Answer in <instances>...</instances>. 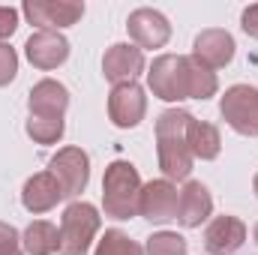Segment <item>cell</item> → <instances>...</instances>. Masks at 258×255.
Returning a JSON list of instances; mask_svg holds the SVG:
<instances>
[{"instance_id":"6da1fadb","label":"cell","mask_w":258,"mask_h":255,"mask_svg":"<svg viewBox=\"0 0 258 255\" xmlns=\"http://www.w3.org/2000/svg\"><path fill=\"white\" fill-rule=\"evenodd\" d=\"M195 117L186 108H168L156 117V159L165 180H186L192 171V150L186 141Z\"/></svg>"},{"instance_id":"7a4b0ae2","label":"cell","mask_w":258,"mask_h":255,"mask_svg":"<svg viewBox=\"0 0 258 255\" xmlns=\"http://www.w3.org/2000/svg\"><path fill=\"white\" fill-rule=\"evenodd\" d=\"M141 177L138 168L129 159H114L105 168L102 177V210L111 219H132L138 216V198H141Z\"/></svg>"},{"instance_id":"3957f363","label":"cell","mask_w":258,"mask_h":255,"mask_svg":"<svg viewBox=\"0 0 258 255\" xmlns=\"http://www.w3.org/2000/svg\"><path fill=\"white\" fill-rule=\"evenodd\" d=\"M102 228V216L87 201H72L60 216V252L57 255H84L93 237Z\"/></svg>"},{"instance_id":"277c9868","label":"cell","mask_w":258,"mask_h":255,"mask_svg":"<svg viewBox=\"0 0 258 255\" xmlns=\"http://www.w3.org/2000/svg\"><path fill=\"white\" fill-rule=\"evenodd\" d=\"M219 114L237 135H258V90L252 84H231L219 99Z\"/></svg>"},{"instance_id":"5b68a950","label":"cell","mask_w":258,"mask_h":255,"mask_svg":"<svg viewBox=\"0 0 258 255\" xmlns=\"http://www.w3.org/2000/svg\"><path fill=\"white\" fill-rule=\"evenodd\" d=\"M48 171L57 177L63 198H78L90 183V156L81 147H60L48 159Z\"/></svg>"},{"instance_id":"8992f818","label":"cell","mask_w":258,"mask_h":255,"mask_svg":"<svg viewBox=\"0 0 258 255\" xmlns=\"http://www.w3.org/2000/svg\"><path fill=\"white\" fill-rule=\"evenodd\" d=\"M147 87L162 102H180L186 99V72L183 54H159L147 69Z\"/></svg>"},{"instance_id":"52a82bcc","label":"cell","mask_w":258,"mask_h":255,"mask_svg":"<svg viewBox=\"0 0 258 255\" xmlns=\"http://www.w3.org/2000/svg\"><path fill=\"white\" fill-rule=\"evenodd\" d=\"M24 18L30 24H36L39 30H63L81 21L84 15V3L78 0H27L21 6Z\"/></svg>"},{"instance_id":"ba28073f","label":"cell","mask_w":258,"mask_h":255,"mask_svg":"<svg viewBox=\"0 0 258 255\" xmlns=\"http://www.w3.org/2000/svg\"><path fill=\"white\" fill-rule=\"evenodd\" d=\"M177 198H180V189L171 180H165V177L150 180L141 186L138 216H144L153 225H165V222L177 219Z\"/></svg>"},{"instance_id":"9c48e42d","label":"cell","mask_w":258,"mask_h":255,"mask_svg":"<svg viewBox=\"0 0 258 255\" xmlns=\"http://www.w3.org/2000/svg\"><path fill=\"white\" fill-rule=\"evenodd\" d=\"M147 114V96L138 81L114 84L108 93V117L117 129H135Z\"/></svg>"},{"instance_id":"30bf717a","label":"cell","mask_w":258,"mask_h":255,"mask_svg":"<svg viewBox=\"0 0 258 255\" xmlns=\"http://www.w3.org/2000/svg\"><path fill=\"white\" fill-rule=\"evenodd\" d=\"M126 30H129L132 45H138L141 51H144V48H162V45L171 39V24H168V18H165L159 9H147V6L129 12Z\"/></svg>"},{"instance_id":"8fae6325","label":"cell","mask_w":258,"mask_h":255,"mask_svg":"<svg viewBox=\"0 0 258 255\" xmlns=\"http://www.w3.org/2000/svg\"><path fill=\"white\" fill-rule=\"evenodd\" d=\"M24 54H27L30 66L51 72V69H57L69 60V39L57 30H36L24 42Z\"/></svg>"},{"instance_id":"7c38bea8","label":"cell","mask_w":258,"mask_h":255,"mask_svg":"<svg viewBox=\"0 0 258 255\" xmlns=\"http://www.w3.org/2000/svg\"><path fill=\"white\" fill-rule=\"evenodd\" d=\"M234 36L222 27H207L195 36L192 42V57L207 69H222L234 60Z\"/></svg>"},{"instance_id":"4fadbf2b","label":"cell","mask_w":258,"mask_h":255,"mask_svg":"<svg viewBox=\"0 0 258 255\" xmlns=\"http://www.w3.org/2000/svg\"><path fill=\"white\" fill-rule=\"evenodd\" d=\"M144 72V51L132 42H114L102 57V75L111 84L135 81Z\"/></svg>"},{"instance_id":"5bb4252c","label":"cell","mask_w":258,"mask_h":255,"mask_svg":"<svg viewBox=\"0 0 258 255\" xmlns=\"http://www.w3.org/2000/svg\"><path fill=\"white\" fill-rule=\"evenodd\" d=\"M246 243V225L237 216H216L210 219V225L204 228V249L210 255H234Z\"/></svg>"},{"instance_id":"9a60e30c","label":"cell","mask_w":258,"mask_h":255,"mask_svg":"<svg viewBox=\"0 0 258 255\" xmlns=\"http://www.w3.org/2000/svg\"><path fill=\"white\" fill-rule=\"evenodd\" d=\"M210 213H213L210 189L201 180H186L177 198V222L183 228H201V222H207Z\"/></svg>"},{"instance_id":"2e32d148","label":"cell","mask_w":258,"mask_h":255,"mask_svg":"<svg viewBox=\"0 0 258 255\" xmlns=\"http://www.w3.org/2000/svg\"><path fill=\"white\" fill-rule=\"evenodd\" d=\"M60 201H63V189H60V183H57V177L51 171H39V174L24 180L21 204H24L27 213H48Z\"/></svg>"},{"instance_id":"e0dca14e","label":"cell","mask_w":258,"mask_h":255,"mask_svg":"<svg viewBox=\"0 0 258 255\" xmlns=\"http://www.w3.org/2000/svg\"><path fill=\"white\" fill-rule=\"evenodd\" d=\"M27 108L33 117H63L69 108V90L54 78H42L30 87Z\"/></svg>"},{"instance_id":"ac0fdd59","label":"cell","mask_w":258,"mask_h":255,"mask_svg":"<svg viewBox=\"0 0 258 255\" xmlns=\"http://www.w3.org/2000/svg\"><path fill=\"white\" fill-rule=\"evenodd\" d=\"M21 246L27 255H57L60 252V231L48 219H33L21 234Z\"/></svg>"},{"instance_id":"d6986e66","label":"cell","mask_w":258,"mask_h":255,"mask_svg":"<svg viewBox=\"0 0 258 255\" xmlns=\"http://www.w3.org/2000/svg\"><path fill=\"white\" fill-rule=\"evenodd\" d=\"M183 72H186V99H210L219 90V78L213 69L201 66L192 54H183Z\"/></svg>"},{"instance_id":"ffe728a7","label":"cell","mask_w":258,"mask_h":255,"mask_svg":"<svg viewBox=\"0 0 258 255\" xmlns=\"http://www.w3.org/2000/svg\"><path fill=\"white\" fill-rule=\"evenodd\" d=\"M186 141H189L192 159H201V162H210V159H216V156H219V150H222L219 129L213 126V123H204V120H192V123H189Z\"/></svg>"},{"instance_id":"44dd1931","label":"cell","mask_w":258,"mask_h":255,"mask_svg":"<svg viewBox=\"0 0 258 255\" xmlns=\"http://www.w3.org/2000/svg\"><path fill=\"white\" fill-rule=\"evenodd\" d=\"M24 132L36 144H57L66 132V123H63V117H33L30 114L27 123H24Z\"/></svg>"},{"instance_id":"7402d4cb","label":"cell","mask_w":258,"mask_h":255,"mask_svg":"<svg viewBox=\"0 0 258 255\" xmlns=\"http://www.w3.org/2000/svg\"><path fill=\"white\" fill-rule=\"evenodd\" d=\"M93 255H144V246L138 240H132L126 231L120 228H108L102 234V240L96 243V252Z\"/></svg>"},{"instance_id":"603a6c76","label":"cell","mask_w":258,"mask_h":255,"mask_svg":"<svg viewBox=\"0 0 258 255\" xmlns=\"http://www.w3.org/2000/svg\"><path fill=\"white\" fill-rule=\"evenodd\" d=\"M144 255H186V240L177 231H156L147 237Z\"/></svg>"},{"instance_id":"cb8c5ba5","label":"cell","mask_w":258,"mask_h":255,"mask_svg":"<svg viewBox=\"0 0 258 255\" xmlns=\"http://www.w3.org/2000/svg\"><path fill=\"white\" fill-rule=\"evenodd\" d=\"M15 75H18V54L9 42H0V87L15 81Z\"/></svg>"},{"instance_id":"d4e9b609","label":"cell","mask_w":258,"mask_h":255,"mask_svg":"<svg viewBox=\"0 0 258 255\" xmlns=\"http://www.w3.org/2000/svg\"><path fill=\"white\" fill-rule=\"evenodd\" d=\"M0 255H24L21 234H18V228L9 225V222H0Z\"/></svg>"},{"instance_id":"484cf974","label":"cell","mask_w":258,"mask_h":255,"mask_svg":"<svg viewBox=\"0 0 258 255\" xmlns=\"http://www.w3.org/2000/svg\"><path fill=\"white\" fill-rule=\"evenodd\" d=\"M18 30V9L12 6H0V42L9 39Z\"/></svg>"},{"instance_id":"4316f807","label":"cell","mask_w":258,"mask_h":255,"mask_svg":"<svg viewBox=\"0 0 258 255\" xmlns=\"http://www.w3.org/2000/svg\"><path fill=\"white\" fill-rule=\"evenodd\" d=\"M240 27H243L246 36L258 39V3H252V6L243 9V15H240Z\"/></svg>"},{"instance_id":"83f0119b","label":"cell","mask_w":258,"mask_h":255,"mask_svg":"<svg viewBox=\"0 0 258 255\" xmlns=\"http://www.w3.org/2000/svg\"><path fill=\"white\" fill-rule=\"evenodd\" d=\"M252 189H255V198H258V171H255V177H252Z\"/></svg>"},{"instance_id":"f1b7e54d","label":"cell","mask_w":258,"mask_h":255,"mask_svg":"<svg viewBox=\"0 0 258 255\" xmlns=\"http://www.w3.org/2000/svg\"><path fill=\"white\" fill-rule=\"evenodd\" d=\"M252 237H255V243H258V222H255V228H252Z\"/></svg>"}]
</instances>
